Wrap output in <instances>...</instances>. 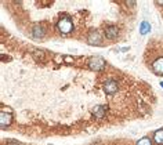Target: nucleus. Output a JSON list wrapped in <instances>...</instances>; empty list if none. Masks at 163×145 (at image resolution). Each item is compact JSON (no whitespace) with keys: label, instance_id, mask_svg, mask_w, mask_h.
Instances as JSON below:
<instances>
[{"label":"nucleus","instance_id":"10","mask_svg":"<svg viewBox=\"0 0 163 145\" xmlns=\"http://www.w3.org/2000/svg\"><path fill=\"white\" fill-rule=\"evenodd\" d=\"M32 57H33V60L36 61V62H44L46 53L43 51V50H35V51L32 53Z\"/></svg>","mask_w":163,"mask_h":145},{"label":"nucleus","instance_id":"16","mask_svg":"<svg viewBox=\"0 0 163 145\" xmlns=\"http://www.w3.org/2000/svg\"><path fill=\"white\" fill-rule=\"evenodd\" d=\"M158 6H163V2H156Z\"/></svg>","mask_w":163,"mask_h":145},{"label":"nucleus","instance_id":"3","mask_svg":"<svg viewBox=\"0 0 163 145\" xmlns=\"http://www.w3.org/2000/svg\"><path fill=\"white\" fill-rule=\"evenodd\" d=\"M86 40H87V44H90V46H101L102 44V37H101L100 32L95 29H91L90 32H88Z\"/></svg>","mask_w":163,"mask_h":145},{"label":"nucleus","instance_id":"12","mask_svg":"<svg viewBox=\"0 0 163 145\" xmlns=\"http://www.w3.org/2000/svg\"><path fill=\"white\" fill-rule=\"evenodd\" d=\"M151 30V24H148L147 21H142L140 25V33L141 35H147Z\"/></svg>","mask_w":163,"mask_h":145},{"label":"nucleus","instance_id":"7","mask_svg":"<svg viewBox=\"0 0 163 145\" xmlns=\"http://www.w3.org/2000/svg\"><path fill=\"white\" fill-rule=\"evenodd\" d=\"M104 35H105L106 39L109 40H115L119 36V28L116 25H108L104 30Z\"/></svg>","mask_w":163,"mask_h":145},{"label":"nucleus","instance_id":"1","mask_svg":"<svg viewBox=\"0 0 163 145\" xmlns=\"http://www.w3.org/2000/svg\"><path fill=\"white\" fill-rule=\"evenodd\" d=\"M55 28H57V30L61 35H69V33H72L73 29H75L71 17H67V15H65V17H61V18L58 19L57 24H55Z\"/></svg>","mask_w":163,"mask_h":145},{"label":"nucleus","instance_id":"11","mask_svg":"<svg viewBox=\"0 0 163 145\" xmlns=\"http://www.w3.org/2000/svg\"><path fill=\"white\" fill-rule=\"evenodd\" d=\"M152 141H154L156 145H163V129H159V130L155 131Z\"/></svg>","mask_w":163,"mask_h":145},{"label":"nucleus","instance_id":"9","mask_svg":"<svg viewBox=\"0 0 163 145\" xmlns=\"http://www.w3.org/2000/svg\"><path fill=\"white\" fill-rule=\"evenodd\" d=\"M106 106H102V105H97L93 108V115L95 116L97 119H104V116L106 115Z\"/></svg>","mask_w":163,"mask_h":145},{"label":"nucleus","instance_id":"5","mask_svg":"<svg viewBox=\"0 0 163 145\" xmlns=\"http://www.w3.org/2000/svg\"><path fill=\"white\" fill-rule=\"evenodd\" d=\"M30 36L33 39H43L46 36V28L40 24H36L30 29Z\"/></svg>","mask_w":163,"mask_h":145},{"label":"nucleus","instance_id":"8","mask_svg":"<svg viewBox=\"0 0 163 145\" xmlns=\"http://www.w3.org/2000/svg\"><path fill=\"white\" fill-rule=\"evenodd\" d=\"M152 71L159 76H163V57H159L152 62Z\"/></svg>","mask_w":163,"mask_h":145},{"label":"nucleus","instance_id":"6","mask_svg":"<svg viewBox=\"0 0 163 145\" xmlns=\"http://www.w3.org/2000/svg\"><path fill=\"white\" fill-rule=\"evenodd\" d=\"M11 123H12L11 112H6V111L0 112V127L4 130V129H7V127H9Z\"/></svg>","mask_w":163,"mask_h":145},{"label":"nucleus","instance_id":"2","mask_svg":"<svg viewBox=\"0 0 163 145\" xmlns=\"http://www.w3.org/2000/svg\"><path fill=\"white\" fill-rule=\"evenodd\" d=\"M87 67H88V69L94 71V72H101V71L105 69L106 61L104 60L102 57H100V55H94V57L88 58Z\"/></svg>","mask_w":163,"mask_h":145},{"label":"nucleus","instance_id":"14","mask_svg":"<svg viewBox=\"0 0 163 145\" xmlns=\"http://www.w3.org/2000/svg\"><path fill=\"white\" fill-rule=\"evenodd\" d=\"M64 60L67 61V62H72V61H73V58H72V57H65V58H64Z\"/></svg>","mask_w":163,"mask_h":145},{"label":"nucleus","instance_id":"15","mask_svg":"<svg viewBox=\"0 0 163 145\" xmlns=\"http://www.w3.org/2000/svg\"><path fill=\"white\" fill-rule=\"evenodd\" d=\"M9 145H19V144H18V142H14V141H11Z\"/></svg>","mask_w":163,"mask_h":145},{"label":"nucleus","instance_id":"13","mask_svg":"<svg viewBox=\"0 0 163 145\" xmlns=\"http://www.w3.org/2000/svg\"><path fill=\"white\" fill-rule=\"evenodd\" d=\"M136 145H152V141L148 137H142V138H140L138 141H137Z\"/></svg>","mask_w":163,"mask_h":145},{"label":"nucleus","instance_id":"4","mask_svg":"<svg viewBox=\"0 0 163 145\" xmlns=\"http://www.w3.org/2000/svg\"><path fill=\"white\" fill-rule=\"evenodd\" d=\"M102 88L106 94H115L116 91L119 90V85L116 80H113V79H106L102 85Z\"/></svg>","mask_w":163,"mask_h":145},{"label":"nucleus","instance_id":"17","mask_svg":"<svg viewBox=\"0 0 163 145\" xmlns=\"http://www.w3.org/2000/svg\"><path fill=\"white\" fill-rule=\"evenodd\" d=\"M160 86H162V88H163V82H160Z\"/></svg>","mask_w":163,"mask_h":145}]
</instances>
